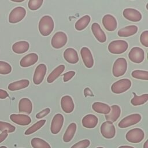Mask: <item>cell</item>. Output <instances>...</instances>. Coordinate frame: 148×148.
I'll list each match as a JSON object with an SVG mask.
<instances>
[{"label": "cell", "mask_w": 148, "mask_h": 148, "mask_svg": "<svg viewBox=\"0 0 148 148\" xmlns=\"http://www.w3.org/2000/svg\"><path fill=\"white\" fill-rule=\"evenodd\" d=\"M54 23L52 17L46 15L43 16L39 22L38 28L40 34L43 36H48L53 31Z\"/></svg>", "instance_id": "obj_1"}, {"label": "cell", "mask_w": 148, "mask_h": 148, "mask_svg": "<svg viewBox=\"0 0 148 148\" xmlns=\"http://www.w3.org/2000/svg\"><path fill=\"white\" fill-rule=\"evenodd\" d=\"M128 47V43L123 40H116L111 42L108 45V50L110 53L115 54H122L125 52Z\"/></svg>", "instance_id": "obj_2"}, {"label": "cell", "mask_w": 148, "mask_h": 148, "mask_svg": "<svg viewBox=\"0 0 148 148\" xmlns=\"http://www.w3.org/2000/svg\"><path fill=\"white\" fill-rule=\"evenodd\" d=\"M127 69V62L124 58H119L114 62L112 68L113 75L116 77L123 76Z\"/></svg>", "instance_id": "obj_3"}, {"label": "cell", "mask_w": 148, "mask_h": 148, "mask_svg": "<svg viewBox=\"0 0 148 148\" xmlns=\"http://www.w3.org/2000/svg\"><path fill=\"white\" fill-rule=\"evenodd\" d=\"M131 86V82L128 79H122L114 82L111 86V90L114 94H121L127 91Z\"/></svg>", "instance_id": "obj_4"}, {"label": "cell", "mask_w": 148, "mask_h": 148, "mask_svg": "<svg viewBox=\"0 0 148 148\" xmlns=\"http://www.w3.org/2000/svg\"><path fill=\"white\" fill-rule=\"evenodd\" d=\"M145 134L143 131L138 128H133L127 132L125 135L126 139L133 143H138L140 142L144 138Z\"/></svg>", "instance_id": "obj_5"}, {"label": "cell", "mask_w": 148, "mask_h": 148, "mask_svg": "<svg viewBox=\"0 0 148 148\" xmlns=\"http://www.w3.org/2000/svg\"><path fill=\"white\" fill-rule=\"evenodd\" d=\"M26 14L25 9L21 6L14 8L9 14V21L10 23L15 24L21 21Z\"/></svg>", "instance_id": "obj_6"}, {"label": "cell", "mask_w": 148, "mask_h": 148, "mask_svg": "<svg viewBox=\"0 0 148 148\" xmlns=\"http://www.w3.org/2000/svg\"><path fill=\"white\" fill-rule=\"evenodd\" d=\"M142 117L138 113H134L128 115L123 118L119 123L118 126L121 128H127L138 123L141 120Z\"/></svg>", "instance_id": "obj_7"}, {"label": "cell", "mask_w": 148, "mask_h": 148, "mask_svg": "<svg viewBox=\"0 0 148 148\" xmlns=\"http://www.w3.org/2000/svg\"><path fill=\"white\" fill-rule=\"evenodd\" d=\"M67 40L68 38L66 34L62 31H58L52 37L51 44L53 47L55 49H60L66 45Z\"/></svg>", "instance_id": "obj_8"}, {"label": "cell", "mask_w": 148, "mask_h": 148, "mask_svg": "<svg viewBox=\"0 0 148 148\" xmlns=\"http://www.w3.org/2000/svg\"><path fill=\"white\" fill-rule=\"evenodd\" d=\"M102 135L106 139L113 138L116 134V129L113 124L109 121L103 122L100 127Z\"/></svg>", "instance_id": "obj_9"}, {"label": "cell", "mask_w": 148, "mask_h": 148, "mask_svg": "<svg viewBox=\"0 0 148 148\" xmlns=\"http://www.w3.org/2000/svg\"><path fill=\"white\" fill-rule=\"evenodd\" d=\"M128 58L130 60L134 63H141L145 58V52L142 48L134 47L130 50L128 54Z\"/></svg>", "instance_id": "obj_10"}, {"label": "cell", "mask_w": 148, "mask_h": 148, "mask_svg": "<svg viewBox=\"0 0 148 148\" xmlns=\"http://www.w3.org/2000/svg\"><path fill=\"white\" fill-rule=\"evenodd\" d=\"M64 116L60 113L55 114L52 119L50 131L53 134H57L60 132L64 123Z\"/></svg>", "instance_id": "obj_11"}, {"label": "cell", "mask_w": 148, "mask_h": 148, "mask_svg": "<svg viewBox=\"0 0 148 148\" xmlns=\"http://www.w3.org/2000/svg\"><path fill=\"white\" fill-rule=\"evenodd\" d=\"M47 71V68L45 64H40L36 68L34 76H33V82L35 84H40L45 76Z\"/></svg>", "instance_id": "obj_12"}, {"label": "cell", "mask_w": 148, "mask_h": 148, "mask_svg": "<svg viewBox=\"0 0 148 148\" xmlns=\"http://www.w3.org/2000/svg\"><path fill=\"white\" fill-rule=\"evenodd\" d=\"M123 16L128 20L138 22L142 19V14L138 10L133 8H126L123 12Z\"/></svg>", "instance_id": "obj_13"}, {"label": "cell", "mask_w": 148, "mask_h": 148, "mask_svg": "<svg viewBox=\"0 0 148 148\" xmlns=\"http://www.w3.org/2000/svg\"><path fill=\"white\" fill-rule=\"evenodd\" d=\"M80 55L85 66L88 68H92L94 65V59L90 49L86 47H82Z\"/></svg>", "instance_id": "obj_14"}, {"label": "cell", "mask_w": 148, "mask_h": 148, "mask_svg": "<svg viewBox=\"0 0 148 148\" xmlns=\"http://www.w3.org/2000/svg\"><path fill=\"white\" fill-rule=\"evenodd\" d=\"M104 28L109 31H113L117 28V21L115 17L111 14L105 15L102 20Z\"/></svg>", "instance_id": "obj_15"}, {"label": "cell", "mask_w": 148, "mask_h": 148, "mask_svg": "<svg viewBox=\"0 0 148 148\" xmlns=\"http://www.w3.org/2000/svg\"><path fill=\"white\" fill-rule=\"evenodd\" d=\"M10 120L20 125H27L31 122L30 117L22 114H12L10 116Z\"/></svg>", "instance_id": "obj_16"}, {"label": "cell", "mask_w": 148, "mask_h": 148, "mask_svg": "<svg viewBox=\"0 0 148 148\" xmlns=\"http://www.w3.org/2000/svg\"><path fill=\"white\" fill-rule=\"evenodd\" d=\"M61 106L62 110L66 113L72 112L75 108L73 99L69 95H65L62 97L61 99Z\"/></svg>", "instance_id": "obj_17"}, {"label": "cell", "mask_w": 148, "mask_h": 148, "mask_svg": "<svg viewBox=\"0 0 148 148\" xmlns=\"http://www.w3.org/2000/svg\"><path fill=\"white\" fill-rule=\"evenodd\" d=\"M38 60V56L34 53H29L23 57L20 61L21 67L27 68L35 64Z\"/></svg>", "instance_id": "obj_18"}, {"label": "cell", "mask_w": 148, "mask_h": 148, "mask_svg": "<svg viewBox=\"0 0 148 148\" xmlns=\"http://www.w3.org/2000/svg\"><path fill=\"white\" fill-rule=\"evenodd\" d=\"M64 58L70 64H76L79 61V56L76 50L73 48H67L63 53Z\"/></svg>", "instance_id": "obj_19"}, {"label": "cell", "mask_w": 148, "mask_h": 148, "mask_svg": "<svg viewBox=\"0 0 148 148\" xmlns=\"http://www.w3.org/2000/svg\"><path fill=\"white\" fill-rule=\"evenodd\" d=\"M91 31L95 38L101 43H103L106 40V36L101 29L100 25L97 23H94L91 25Z\"/></svg>", "instance_id": "obj_20"}, {"label": "cell", "mask_w": 148, "mask_h": 148, "mask_svg": "<svg viewBox=\"0 0 148 148\" xmlns=\"http://www.w3.org/2000/svg\"><path fill=\"white\" fill-rule=\"evenodd\" d=\"M98 122L97 117L92 114L86 115L82 120V123L83 127L87 128H93L96 127Z\"/></svg>", "instance_id": "obj_21"}, {"label": "cell", "mask_w": 148, "mask_h": 148, "mask_svg": "<svg viewBox=\"0 0 148 148\" xmlns=\"http://www.w3.org/2000/svg\"><path fill=\"white\" fill-rule=\"evenodd\" d=\"M32 110V103L30 99L27 98H21L18 103V111L26 114H30Z\"/></svg>", "instance_id": "obj_22"}, {"label": "cell", "mask_w": 148, "mask_h": 148, "mask_svg": "<svg viewBox=\"0 0 148 148\" xmlns=\"http://www.w3.org/2000/svg\"><path fill=\"white\" fill-rule=\"evenodd\" d=\"M121 114V109L117 105H113L110 107V111L108 114H105L106 120L112 122H115L120 117Z\"/></svg>", "instance_id": "obj_23"}, {"label": "cell", "mask_w": 148, "mask_h": 148, "mask_svg": "<svg viewBox=\"0 0 148 148\" xmlns=\"http://www.w3.org/2000/svg\"><path fill=\"white\" fill-rule=\"evenodd\" d=\"M138 31V27L135 25H131L119 29L117 35L120 37H128L135 34Z\"/></svg>", "instance_id": "obj_24"}, {"label": "cell", "mask_w": 148, "mask_h": 148, "mask_svg": "<svg viewBox=\"0 0 148 148\" xmlns=\"http://www.w3.org/2000/svg\"><path fill=\"white\" fill-rule=\"evenodd\" d=\"M29 48V44L27 41H18L14 43L12 46V50L17 54L25 53Z\"/></svg>", "instance_id": "obj_25"}, {"label": "cell", "mask_w": 148, "mask_h": 148, "mask_svg": "<svg viewBox=\"0 0 148 148\" xmlns=\"http://www.w3.org/2000/svg\"><path fill=\"white\" fill-rule=\"evenodd\" d=\"M29 84V81L27 79H23L10 83L8 88L10 91H16L27 87Z\"/></svg>", "instance_id": "obj_26"}, {"label": "cell", "mask_w": 148, "mask_h": 148, "mask_svg": "<svg viewBox=\"0 0 148 148\" xmlns=\"http://www.w3.org/2000/svg\"><path fill=\"white\" fill-rule=\"evenodd\" d=\"M76 128L77 126L75 123H72L68 125L63 135L62 139L64 142H69L72 139L75 134Z\"/></svg>", "instance_id": "obj_27"}, {"label": "cell", "mask_w": 148, "mask_h": 148, "mask_svg": "<svg viewBox=\"0 0 148 148\" xmlns=\"http://www.w3.org/2000/svg\"><path fill=\"white\" fill-rule=\"evenodd\" d=\"M92 108L95 112L101 114H108L110 111V106H109L108 104L95 102L92 105Z\"/></svg>", "instance_id": "obj_28"}, {"label": "cell", "mask_w": 148, "mask_h": 148, "mask_svg": "<svg viewBox=\"0 0 148 148\" xmlns=\"http://www.w3.org/2000/svg\"><path fill=\"white\" fill-rule=\"evenodd\" d=\"M65 66L64 65H60L56 67L48 76L47 82L49 83H53L64 71Z\"/></svg>", "instance_id": "obj_29"}, {"label": "cell", "mask_w": 148, "mask_h": 148, "mask_svg": "<svg viewBox=\"0 0 148 148\" xmlns=\"http://www.w3.org/2000/svg\"><path fill=\"white\" fill-rule=\"evenodd\" d=\"M91 20V18L88 15H85L79 19L75 23V28L77 31H82L85 29L88 25Z\"/></svg>", "instance_id": "obj_30"}, {"label": "cell", "mask_w": 148, "mask_h": 148, "mask_svg": "<svg viewBox=\"0 0 148 148\" xmlns=\"http://www.w3.org/2000/svg\"><path fill=\"white\" fill-rule=\"evenodd\" d=\"M134 97L131 100V103L134 106H139L145 103L148 100V94H145L140 96H138L135 93L133 92Z\"/></svg>", "instance_id": "obj_31"}, {"label": "cell", "mask_w": 148, "mask_h": 148, "mask_svg": "<svg viewBox=\"0 0 148 148\" xmlns=\"http://www.w3.org/2000/svg\"><path fill=\"white\" fill-rule=\"evenodd\" d=\"M33 148H51L50 145L45 140L39 138H34L31 140Z\"/></svg>", "instance_id": "obj_32"}, {"label": "cell", "mask_w": 148, "mask_h": 148, "mask_svg": "<svg viewBox=\"0 0 148 148\" xmlns=\"http://www.w3.org/2000/svg\"><path fill=\"white\" fill-rule=\"evenodd\" d=\"M46 123V120H41L38 121V122L35 123L34 124H33L32 126H31L29 128H28L24 132V134L26 135H31L35 132L39 130L41 127L43 126V125Z\"/></svg>", "instance_id": "obj_33"}, {"label": "cell", "mask_w": 148, "mask_h": 148, "mask_svg": "<svg viewBox=\"0 0 148 148\" xmlns=\"http://www.w3.org/2000/svg\"><path fill=\"white\" fill-rule=\"evenodd\" d=\"M131 76L135 79L140 80H148V72L147 71L135 70L132 72Z\"/></svg>", "instance_id": "obj_34"}, {"label": "cell", "mask_w": 148, "mask_h": 148, "mask_svg": "<svg viewBox=\"0 0 148 148\" xmlns=\"http://www.w3.org/2000/svg\"><path fill=\"white\" fill-rule=\"evenodd\" d=\"M12 71L11 65L5 61H0V74L8 75Z\"/></svg>", "instance_id": "obj_35"}, {"label": "cell", "mask_w": 148, "mask_h": 148, "mask_svg": "<svg viewBox=\"0 0 148 148\" xmlns=\"http://www.w3.org/2000/svg\"><path fill=\"white\" fill-rule=\"evenodd\" d=\"M16 130V127L11 124L0 121V131H6L8 132L11 133Z\"/></svg>", "instance_id": "obj_36"}, {"label": "cell", "mask_w": 148, "mask_h": 148, "mask_svg": "<svg viewBox=\"0 0 148 148\" xmlns=\"http://www.w3.org/2000/svg\"><path fill=\"white\" fill-rule=\"evenodd\" d=\"M43 2V0H29L28 6L31 10H36L40 8Z\"/></svg>", "instance_id": "obj_37"}, {"label": "cell", "mask_w": 148, "mask_h": 148, "mask_svg": "<svg viewBox=\"0 0 148 148\" xmlns=\"http://www.w3.org/2000/svg\"><path fill=\"white\" fill-rule=\"evenodd\" d=\"M90 145L88 139H84L74 144L71 148H87Z\"/></svg>", "instance_id": "obj_38"}, {"label": "cell", "mask_w": 148, "mask_h": 148, "mask_svg": "<svg viewBox=\"0 0 148 148\" xmlns=\"http://www.w3.org/2000/svg\"><path fill=\"white\" fill-rule=\"evenodd\" d=\"M140 41L143 46L146 47H148V31H145L141 34Z\"/></svg>", "instance_id": "obj_39"}, {"label": "cell", "mask_w": 148, "mask_h": 148, "mask_svg": "<svg viewBox=\"0 0 148 148\" xmlns=\"http://www.w3.org/2000/svg\"><path fill=\"white\" fill-rule=\"evenodd\" d=\"M75 75V72L73 71H68L63 75V81L66 82L71 80Z\"/></svg>", "instance_id": "obj_40"}, {"label": "cell", "mask_w": 148, "mask_h": 148, "mask_svg": "<svg viewBox=\"0 0 148 148\" xmlns=\"http://www.w3.org/2000/svg\"><path fill=\"white\" fill-rule=\"evenodd\" d=\"M50 109L49 108H47L43 109V110L40 111L38 113H37L36 114L35 117L36 119H42V118L45 117L46 115H47L50 113Z\"/></svg>", "instance_id": "obj_41"}, {"label": "cell", "mask_w": 148, "mask_h": 148, "mask_svg": "<svg viewBox=\"0 0 148 148\" xmlns=\"http://www.w3.org/2000/svg\"><path fill=\"white\" fill-rule=\"evenodd\" d=\"M8 96L9 94L6 91L0 89V99H5Z\"/></svg>", "instance_id": "obj_42"}, {"label": "cell", "mask_w": 148, "mask_h": 148, "mask_svg": "<svg viewBox=\"0 0 148 148\" xmlns=\"http://www.w3.org/2000/svg\"><path fill=\"white\" fill-rule=\"evenodd\" d=\"M8 132L6 131H2V133L0 134V143H2L8 136Z\"/></svg>", "instance_id": "obj_43"}, {"label": "cell", "mask_w": 148, "mask_h": 148, "mask_svg": "<svg viewBox=\"0 0 148 148\" xmlns=\"http://www.w3.org/2000/svg\"><path fill=\"white\" fill-rule=\"evenodd\" d=\"M118 148H134L132 146H128V145H124V146H121L120 147H119Z\"/></svg>", "instance_id": "obj_44"}, {"label": "cell", "mask_w": 148, "mask_h": 148, "mask_svg": "<svg viewBox=\"0 0 148 148\" xmlns=\"http://www.w3.org/2000/svg\"><path fill=\"white\" fill-rule=\"evenodd\" d=\"M143 148H148V140H147L145 142L144 145H143Z\"/></svg>", "instance_id": "obj_45"}, {"label": "cell", "mask_w": 148, "mask_h": 148, "mask_svg": "<svg viewBox=\"0 0 148 148\" xmlns=\"http://www.w3.org/2000/svg\"><path fill=\"white\" fill-rule=\"evenodd\" d=\"M0 148H7V147L5 146H0Z\"/></svg>", "instance_id": "obj_46"}, {"label": "cell", "mask_w": 148, "mask_h": 148, "mask_svg": "<svg viewBox=\"0 0 148 148\" xmlns=\"http://www.w3.org/2000/svg\"><path fill=\"white\" fill-rule=\"evenodd\" d=\"M146 9L148 10V3H147V5H146Z\"/></svg>", "instance_id": "obj_47"}, {"label": "cell", "mask_w": 148, "mask_h": 148, "mask_svg": "<svg viewBox=\"0 0 148 148\" xmlns=\"http://www.w3.org/2000/svg\"><path fill=\"white\" fill-rule=\"evenodd\" d=\"M97 148H104V147H98Z\"/></svg>", "instance_id": "obj_48"}]
</instances>
